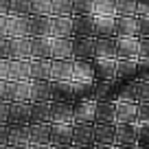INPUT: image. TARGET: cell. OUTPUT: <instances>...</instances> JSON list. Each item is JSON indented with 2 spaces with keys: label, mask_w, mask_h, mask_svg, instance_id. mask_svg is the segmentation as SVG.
<instances>
[{
  "label": "cell",
  "mask_w": 149,
  "mask_h": 149,
  "mask_svg": "<svg viewBox=\"0 0 149 149\" xmlns=\"http://www.w3.org/2000/svg\"><path fill=\"white\" fill-rule=\"evenodd\" d=\"M37 57L72 59V40L70 37H37Z\"/></svg>",
  "instance_id": "1"
},
{
  "label": "cell",
  "mask_w": 149,
  "mask_h": 149,
  "mask_svg": "<svg viewBox=\"0 0 149 149\" xmlns=\"http://www.w3.org/2000/svg\"><path fill=\"white\" fill-rule=\"evenodd\" d=\"M70 81L79 84L81 88H88L94 84V66L88 59H74L72 57V72H70Z\"/></svg>",
  "instance_id": "2"
},
{
  "label": "cell",
  "mask_w": 149,
  "mask_h": 149,
  "mask_svg": "<svg viewBox=\"0 0 149 149\" xmlns=\"http://www.w3.org/2000/svg\"><path fill=\"white\" fill-rule=\"evenodd\" d=\"M114 40H116L118 59H123V57L138 59V57H140V37H134V35H116Z\"/></svg>",
  "instance_id": "3"
},
{
  "label": "cell",
  "mask_w": 149,
  "mask_h": 149,
  "mask_svg": "<svg viewBox=\"0 0 149 149\" xmlns=\"http://www.w3.org/2000/svg\"><path fill=\"white\" fill-rule=\"evenodd\" d=\"M97 55V37H77L72 40V57L74 59L92 61Z\"/></svg>",
  "instance_id": "4"
},
{
  "label": "cell",
  "mask_w": 149,
  "mask_h": 149,
  "mask_svg": "<svg viewBox=\"0 0 149 149\" xmlns=\"http://www.w3.org/2000/svg\"><path fill=\"white\" fill-rule=\"evenodd\" d=\"M94 114H97V101L84 99L79 105H74V125H94Z\"/></svg>",
  "instance_id": "5"
},
{
  "label": "cell",
  "mask_w": 149,
  "mask_h": 149,
  "mask_svg": "<svg viewBox=\"0 0 149 149\" xmlns=\"http://www.w3.org/2000/svg\"><path fill=\"white\" fill-rule=\"evenodd\" d=\"M92 66H94V74H101L103 81L112 84L116 79V59H112V57H94Z\"/></svg>",
  "instance_id": "6"
},
{
  "label": "cell",
  "mask_w": 149,
  "mask_h": 149,
  "mask_svg": "<svg viewBox=\"0 0 149 149\" xmlns=\"http://www.w3.org/2000/svg\"><path fill=\"white\" fill-rule=\"evenodd\" d=\"M51 123L53 125H74V107L64 103L51 105Z\"/></svg>",
  "instance_id": "7"
},
{
  "label": "cell",
  "mask_w": 149,
  "mask_h": 149,
  "mask_svg": "<svg viewBox=\"0 0 149 149\" xmlns=\"http://www.w3.org/2000/svg\"><path fill=\"white\" fill-rule=\"evenodd\" d=\"M116 110H114V121L118 123H136L138 116V103L134 101H125V103H114Z\"/></svg>",
  "instance_id": "8"
},
{
  "label": "cell",
  "mask_w": 149,
  "mask_h": 149,
  "mask_svg": "<svg viewBox=\"0 0 149 149\" xmlns=\"http://www.w3.org/2000/svg\"><path fill=\"white\" fill-rule=\"evenodd\" d=\"M88 15H94V18H116L114 0H90Z\"/></svg>",
  "instance_id": "9"
},
{
  "label": "cell",
  "mask_w": 149,
  "mask_h": 149,
  "mask_svg": "<svg viewBox=\"0 0 149 149\" xmlns=\"http://www.w3.org/2000/svg\"><path fill=\"white\" fill-rule=\"evenodd\" d=\"M114 143L116 145H136L138 143V127H136V123H118Z\"/></svg>",
  "instance_id": "10"
},
{
  "label": "cell",
  "mask_w": 149,
  "mask_h": 149,
  "mask_svg": "<svg viewBox=\"0 0 149 149\" xmlns=\"http://www.w3.org/2000/svg\"><path fill=\"white\" fill-rule=\"evenodd\" d=\"M116 35L140 37V20L136 18V15H130V18H116Z\"/></svg>",
  "instance_id": "11"
},
{
  "label": "cell",
  "mask_w": 149,
  "mask_h": 149,
  "mask_svg": "<svg viewBox=\"0 0 149 149\" xmlns=\"http://www.w3.org/2000/svg\"><path fill=\"white\" fill-rule=\"evenodd\" d=\"M114 101H97V114H94V123H112V125H116L114 121Z\"/></svg>",
  "instance_id": "12"
},
{
  "label": "cell",
  "mask_w": 149,
  "mask_h": 149,
  "mask_svg": "<svg viewBox=\"0 0 149 149\" xmlns=\"http://www.w3.org/2000/svg\"><path fill=\"white\" fill-rule=\"evenodd\" d=\"M138 72V64L136 59H130V57H123V59H116V79H127L132 74Z\"/></svg>",
  "instance_id": "13"
},
{
  "label": "cell",
  "mask_w": 149,
  "mask_h": 149,
  "mask_svg": "<svg viewBox=\"0 0 149 149\" xmlns=\"http://www.w3.org/2000/svg\"><path fill=\"white\" fill-rule=\"evenodd\" d=\"M116 18H130L136 15V0H114Z\"/></svg>",
  "instance_id": "14"
},
{
  "label": "cell",
  "mask_w": 149,
  "mask_h": 149,
  "mask_svg": "<svg viewBox=\"0 0 149 149\" xmlns=\"http://www.w3.org/2000/svg\"><path fill=\"white\" fill-rule=\"evenodd\" d=\"M136 125H149V101H147V103H138Z\"/></svg>",
  "instance_id": "15"
},
{
  "label": "cell",
  "mask_w": 149,
  "mask_h": 149,
  "mask_svg": "<svg viewBox=\"0 0 149 149\" xmlns=\"http://www.w3.org/2000/svg\"><path fill=\"white\" fill-rule=\"evenodd\" d=\"M140 57L149 59V37H140Z\"/></svg>",
  "instance_id": "16"
},
{
  "label": "cell",
  "mask_w": 149,
  "mask_h": 149,
  "mask_svg": "<svg viewBox=\"0 0 149 149\" xmlns=\"http://www.w3.org/2000/svg\"><path fill=\"white\" fill-rule=\"evenodd\" d=\"M74 149H90V147H86V145H77Z\"/></svg>",
  "instance_id": "17"
}]
</instances>
